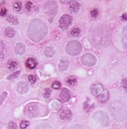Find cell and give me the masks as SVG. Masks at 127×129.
<instances>
[{
    "instance_id": "cell-30",
    "label": "cell",
    "mask_w": 127,
    "mask_h": 129,
    "mask_svg": "<svg viewBox=\"0 0 127 129\" xmlns=\"http://www.w3.org/2000/svg\"><path fill=\"white\" fill-rule=\"evenodd\" d=\"M61 85V84L60 82L56 81L52 84V87L54 89H58L60 88Z\"/></svg>"
},
{
    "instance_id": "cell-29",
    "label": "cell",
    "mask_w": 127,
    "mask_h": 129,
    "mask_svg": "<svg viewBox=\"0 0 127 129\" xmlns=\"http://www.w3.org/2000/svg\"><path fill=\"white\" fill-rule=\"evenodd\" d=\"M28 79L29 82L31 84H34L37 81V78H36V76L32 75H29L28 76Z\"/></svg>"
},
{
    "instance_id": "cell-41",
    "label": "cell",
    "mask_w": 127,
    "mask_h": 129,
    "mask_svg": "<svg viewBox=\"0 0 127 129\" xmlns=\"http://www.w3.org/2000/svg\"></svg>"
},
{
    "instance_id": "cell-32",
    "label": "cell",
    "mask_w": 127,
    "mask_h": 129,
    "mask_svg": "<svg viewBox=\"0 0 127 129\" xmlns=\"http://www.w3.org/2000/svg\"><path fill=\"white\" fill-rule=\"evenodd\" d=\"M121 86L127 92V78L123 79L121 82Z\"/></svg>"
},
{
    "instance_id": "cell-13",
    "label": "cell",
    "mask_w": 127,
    "mask_h": 129,
    "mask_svg": "<svg viewBox=\"0 0 127 129\" xmlns=\"http://www.w3.org/2000/svg\"><path fill=\"white\" fill-rule=\"evenodd\" d=\"M69 64L68 60L66 58H63L58 65V69L61 72L65 71L67 69Z\"/></svg>"
},
{
    "instance_id": "cell-8",
    "label": "cell",
    "mask_w": 127,
    "mask_h": 129,
    "mask_svg": "<svg viewBox=\"0 0 127 129\" xmlns=\"http://www.w3.org/2000/svg\"><path fill=\"white\" fill-rule=\"evenodd\" d=\"M25 111L26 113L31 117H35L38 114V107L34 103H30L26 105Z\"/></svg>"
},
{
    "instance_id": "cell-39",
    "label": "cell",
    "mask_w": 127,
    "mask_h": 129,
    "mask_svg": "<svg viewBox=\"0 0 127 129\" xmlns=\"http://www.w3.org/2000/svg\"><path fill=\"white\" fill-rule=\"evenodd\" d=\"M51 107L52 109H54V110H57L58 108V107H59V104L58 103H56V102H54L53 104H51Z\"/></svg>"
},
{
    "instance_id": "cell-1",
    "label": "cell",
    "mask_w": 127,
    "mask_h": 129,
    "mask_svg": "<svg viewBox=\"0 0 127 129\" xmlns=\"http://www.w3.org/2000/svg\"><path fill=\"white\" fill-rule=\"evenodd\" d=\"M48 30V27L43 20L34 19L32 20L29 25L28 37L33 41L38 42L44 39Z\"/></svg>"
},
{
    "instance_id": "cell-12",
    "label": "cell",
    "mask_w": 127,
    "mask_h": 129,
    "mask_svg": "<svg viewBox=\"0 0 127 129\" xmlns=\"http://www.w3.org/2000/svg\"><path fill=\"white\" fill-rule=\"evenodd\" d=\"M15 52L16 54L22 55L24 54L26 51V46L22 43H18L16 44L15 48Z\"/></svg>"
},
{
    "instance_id": "cell-11",
    "label": "cell",
    "mask_w": 127,
    "mask_h": 129,
    "mask_svg": "<svg viewBox=\"0 0 127 129\" xmlns=\"http://www.w3.org/2000/svg\"><path fill=\"white\" fill-rule=\"evenodd\" d=\"M59 96L64 102H67L70 99V91L66 88L62 89L59 94Z\"/></svg>"
},
{
    "instance_id": "cell-20",
    "label": "cell",
    "mask_w": 127,
    "mask_h": 129,
    "mask_svg": "<svg viewBox=\"0 0 127 129\" xmlns=\"http://www.w3.org/2000/svg\"><path fill=\"white\" fill-rule=\"evenodd\" d=\"M55 51L53 47L51 46H47L45 49L44 53L46 57L51 58L54 55Z\"/></svg>"
},
{
    "instance_id": "cell-40",
    "label": "cell",
    "mask_w": 127,
    "mask_h": 129,
    "mask_svg": "<svg viewBox=\"0 0 127 129\" xmlns=\"http://www.w3.org/2000/svg\"><path fill=\"white\" fill-rule=\"evenodd\" d=\"M121 18L123 20L127 21V14L124 13V14H123L121 16Z\"/></svg>"
},
{
    "instance_id": "cell-23",
    "label": "cell",
    "mask_w": 127,
    "mask_h": 129,
    "mask_svg": "<svg viewBox=\"0 0 127 129\" xmlns=\"http://www.w3.org/2000/svg\"><path fill=\"white\" fill-rule=\"evenodd\" d=\"M21 70L18 71L13 72L12 74L9 75L7 77V79L8 80H11V79H14L18 77L21 74Z\"/></svg>"
},
{
    "instance_id": "cell-21",
    "label": "cell",
    "mask_w": 127,
    "mask_h": 129,
    "mask_svg": "<svg viewBox=\"0 0 127 129\" xmlns=\"http://www.w3.org/2000/svg\"><path fill=\"white\" fill-rule=\"evenodd\" d=\"M7 20L9 22L14 25H16L19 23V20L18 18L11 14H10L7 16Z\"/></svg>"
},
{
    "instance_id": "cell-6",
    "label": "cell",
    "mask_w": 127,
    "mask_h": 129,
    "mask_svg": "<svg viewBox=\"0 0 127 129\" xmlns=\"http://www.w3.org/2000/svg\"><path fill=\"white\" fill-rule=\"evenodd\" d=\"M81 61L84 65L92 67L96 64L97 60L95 56L93 54L86 53L83 55L81 57Z\"/></svg>"
},
{
    "instance_id": "cell-22",
    "label": "cell",
    "mask_w": 127,
    "mask_h": 129,
    "mask_svg": "<svg viewBox=\"0 0 127 129\" xmlns=\"http://www.w3.org/2000/svg\"><path fill=\"white\" fill-rule=\"evenodd\" d=\"M22 4L19 1H15L13 4V8L15 11L19 12L22 9Z\"/></svg>"
},
{
    "instance_id": "cell-33",
    "label": "cell",
    "mask_w": 127,
    "mask_h": 129,
    "mask_svg": "<svg viewBox=\"0 0 127 129\" xmlns=\"http://www.w3.org/2000/svg\"><path fill=\"white\" fill-rule=\"evenodd\" d=\"M91 16L93 18H96L98 15V11L97 9H94L93 10L91 11L90 12Z\"/></svg>"
},
{
    "instance_id": "cell-28",
    "label": "cell",
    "mask_w": 127,
    "mask_h": 129,
    "mask_svg": "<svg viewBox=\"0 0 127 129\" xmlns=\"http://www.w3.org/2000/svg\"><path fill=\"white\" fill-rule=\"evenodd\" d=\"M30 124V122L27 120H22L20 123V127L21 129L26 128L29 126Z\"/></svg>"
},
{
    "instance_id": "cell-10",
    "label": "cell",
    "mask_w": 127,
    "mask_h": 129,
    "mask_svg": "<svg viewBox=\"0 0 127 129\" xmlns=\"http://www.w3.org/2000/svg\"><path fill=\"white\" fill-rule=\"evenodd\" d=\"M29 86L28 84L25 82H20L17 85V90L21 94H25L28 92Z\"/></svg>"
},
{
    "instance_id": "cell-36",
    "label": "cell",
    "mask_w": 127,
    "mask_h": 129,
    "mask_svg": "<svg viewBox=\"0 0 127 129\" xmlns=\"http://www.w3.org/2000/svg\"><path fill=\"white\" fill-rule=\"evenodd\" d=\"M7 10L5 8H3L1 9L0 11V16L2 17H4L7 15Z\"/></svg>"
},
{
    "instance_id": "cell-31",
    "label": "cell",
    "mask_w": 127,
    "mask_h": 129,
    "mask_svg": "<svg viewBox=\"0 0 127 129\" xmlns=\"http://www.w3.org/2000/svg\"><path fill=\"white\" fill-rule=\"evenodd\" d=\"M8 128L9 129H17L18 126L15 123L11 121L9 123Z\"/></svg>"
},
{
    "instance_id": "cell-16",
    "label": "cell",
    "mask_w": 127,
    "mask_h": 129,
    "mask_svg": "<svg viewBox=\"0 0 127 129\" xmlns=\"http://www.w3.org/2000/svg\"><path fill=\"white\" fill-rule=\"evenodd\" d=\"M70 10L71 12L74 13H77L80 9V4L79 2L75 1H72L69 3Z\"/></svg>"
},
{
    "instance_id": "cell-26",
    "label": "cell",
    "mask_w": 127,
    "mask_h": 129,
    "mask_svg": "<svg viewBox=\"0 0 127 129\" xmlns=\"http://www.w3.org/2000/svg\"><path fill=\"white\" fill-rule=\"evenodd\" d=\"M35 129H53L52 126L47 123H42L37 126Z\"/></svg>"
},
{
    "instance_id": "cell-27",
    "label": "cell",
    "mask_w": 127,
    "mask_h": 129,
    "mask_svg": "<svg viewBox=\"0 0 127 129\" xmlns=\"http://www.w3.org/2000/svg\"><path fill=\"white\" fill-rule=\"evenodd\" d=\"M80 30L78 27L73 28L70 31V34L72 36H77L80 34Z\"/></svg>"
},
{
    "instance_id": "cell-37",
    "label": "cell",
    "mask_w": 127,
    "mask_h": 129,
    "mask_svg": "<svg viewBox=\"0 0 127 129\" xmlns=\"http://www.w3.org/2000/svg\"><path fill=\"white\" fill-rule=\"evenodd\" d=\"M32 5V3L30 1L27 2L26 4V8L28 11H30Z\"/></svg>"
},
{
    "instance_id": "cell-14",
    "label": "cell",
    "mask_w": 127,
    "mask_h": 129,
    "mask_svg": "<svg viewBox=\"0 0 127 129\" xmlns=\"http://www.w3.org/2000/svg\"><path fill=\"white\" fill-rule=\"evenodd\" d=\"M72 113L70 110L66 109L61 110L60 112L61 118L64 121L68 120L71 117Z\"/></svg>"
},
{
    "instance_id": "cell-17",
    "label": "cell",
    "mask_w": 127,
    "mask_h": 129,
    "mask_svg": "<svg viewBox=\"0 0 127 129\" xmlns=\"http://www.w3.org/2000/svg\"><path fill=\"white\" fill-rule=\"evenodd\" d=\"M5 33L6 36L9 38H13L16 35V32L15 30L10 27H8L5 28Z\"/></svg>"
},
{
    "instance_id": "cell-34",
    "label": "cell",
    "mask_w": 127,
    "mask_h": 129,
    "mask_svg": "<svg viewBox=\"0 0 127 129\" xmlns=\"http://www.w3.org/2000/svg\"><path fill=\"white\" fill-rule=\"evenodd\" d=\"M7 93L6 92H4L2 94L0 95V106L3 103L5 100L7 96Z\"/></svg>"
},
{
    "instance_id": "cell-5",
    "label": "cell",
    "mask_w": 127,
    "mask_h": 129,
    "mask_svg": "<svg viewBox=\"0 0 127 129\" xmlns=\"http://www.w3.org/2000/svg\"><path fill=\"white\" fill-rule=\"evenodd\" d=\"M93 118L102 125L107 126L109 123V117L107 114L102 111H98L94 113Z\"/></svg>"
},
{
    "instance_id": "cell-18",
    "label": "cell",
    "mask_w": 127,
    "mask_h": 129,
    "mask_svg": "<svg viewBox=\"0 0 127 129\" xmlns=\"http://www.w3.org/2000/svg\"><path fill=\"white\" fill-rule=\"evenodd\" d=\"M122 42L124 47L127 48V25L123 28L122 32Z\"/></svg>"
},
{
    "instance_id": "cell-4",
    "label": "cell",
    "mask_w": 127,
    "mask_h": 129,
    "mask_svg": "<svg viewBox=\"0 0 127 129\" xmlns=\"http://www.w3.org/2000/svg\"><path fill=\"white\" fill-rule=\"evenodd\" d=\"M116 105H114L113 108V115L115 116L116 118L118 119L119 115H120V119L122 120V119H125L127 117V105L124 106V104L122 103H116Z\"/></svg>"
},
{
    "instance_id": "cell-38",
    "label": "cell",
    "mask_w": 127,
    "mask_h": 129,
    "mask_svg": "<svg viewBox=\"0 0 127 129\" xmlns=\"http://www.w3.org/2000/svg\"><path fill=\"white\" fill-rule=\"evenodd\" d=\"M68 129H84L82 126L80 125H75L70 126Z\"/></svg>"
},
{
    "instance_id": "cell-35",
    "label": "cell",
    "mask_w": 127,
    "mask_h": 129,
    "mask_svg": "<svg viewBox=\"0 0 127 129\" xmlns=\"http://www.w3.org/2000/svg\"><path fill=\"white\" fill-rule=\"evenodd\" d=\"M51 93V92L50 89L48 88H46L45 89L44 93L43 94V95L45 98H48L50 96Z\"/></svg>"
},
{
    "instance_id": "cell-2",
    "label": "cell",
    "mask_w": 127,
    "mask_h": 129,
    "mask_svg": "<svg viewBox=\"0 0 127 129\" xmlns=\"http://www.w3.org/2000/svg\"><path fill=\"white\" fill-rule=\"evenodd\" d=\"M82 51V45L78 41L75 40L70 41L66 45V52L70 55L72 56L77 55Z\"/></svg>"
},
{
    "instance_id": "cell-15",
    "label": "cell",
    "mask_w": 127,
    "mask_h": 129,
    "mask_svg": "<svg viewBox=\"0 0 127 129\" xmlns=\"http://www.w3.org/2000/svg\"><path fill=\"white\" fill-rule=\"evenodd\" d=\"M26 65L27 68L30 69H34L37 65V62L34 58H28L26 62Z\"/></svg>"
},
{
    "instance_id": "cell-19",
    "label": "cell",
    "mask_w": 127,
    "mask_h": 129,
    "mask_svg": "<svg viewBox=\"0 0 127 129\" xmlns=\"http://www.w3.org/2000/svg\"><path fill=\"white\" fill-rule=\"evenodd\" d=\"M97 98L98 100L101 103H105L108 100L109 98V92L107 89H106L104 92L101 95Z\"/></svg>"
},
{
    "instance_id": "cell-7",
    "label": "cell",
    "mask_w": 127,
    "mask_h": 129,
    "mask_svg": "<svg viewBox=\"0 0 127 129\" xmlns=\"http://www.w3.org/2000/svg\"><path fill=\"white\" fill-rule=\"evenodd\" d=\"M72 20V16L68 14L62 16L59 20V26L63 30H65L71 23Z\"/></svg>"
},
{
    "instance_id": "cell-24",
    "label": "cell",
    "mask_w": 127,
    "mask_h": 129,
    "mask_svg": "<svg viewBox=\"0 0 127 129\" xmlns=\"http://www.w3.org/2000/svg\"><path fill=\"white\" fill-rule=\"evenodd\" d=\"M18 66L17 62L13 61L7 64V68L10 70H13L16 69Z\"/></svg>"
},
{
    "instance_id": "cell-3",
    "label": "cell",
    "mask_w": 127,
    "mask_h": 129,
    "mask_svg": "<svg viewBox=\"0 0 127 129\" xmlns=\"http://www.w3.org/2000/svg\"><path fill=\"white\" fill-rule=\"evenodd\" d=\"M46 13L48 16V20L50 22L53 21L58 12V5L55 1H48L44 5Z\"/></svg>"
},
{
    "instance_id": "cell-25",
    "label": "cell",
    "mask_w": 127,
    "mask_h": 129,
    "mask_svg": "<svg viewBox=\"0 0 127 129\" xmlns=\"http://www.w3.org/2000/svg\"><path fill=\"white\" fill-rule=\"evenodd\" d=\"M67 82L69 85H75L77 82L76 79L74 77H70L68 78L67 79Z\"/></svg>"
},
{
    "instance_id": "cell-9",
    "label": "cell",
    "mask_w": 127,
    "mask_h": 129,
    "mask_svg": "<svg viewBox=\"0 0 127 129\" xmlns=\"http://www.w3.org/2000/svg\"><path fill=\"white\" fill-rule=\"evenodd\" d=\"M90 89L92 94L94 96L97 97L102 95L106 89H104L101 84H97L92 85Z\"/></svg>"
}]
</instances>
